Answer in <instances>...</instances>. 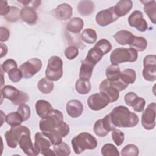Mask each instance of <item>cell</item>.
I'll return each instance as SVG.
<instances>
[{"label": "cell", "mask_w": 156, "mask_h": 156, "mask_svg": "<svg viewBox=\"0 0 156 156\" xmlns=\"http://www.w3.org/2000/svg\"><path fill=\"white\" fill-rule=\"evenodd\" d=\"M118 18L115 12L114 7L99 12L95 18L96 23L100 26H106L116 21Z\"/></svg>", "instance_id": "13"}, {"label": "cell", "mask_w": 156, "mask_h": 156, "mask_svg": "<svg viewBox=\"0 0 156 156\" xmlns=\"http://www.w3.org/2000/svg\"><path fill=\"white\" fill-rule=\"evenodd\" d=\"M108 115L112 122L115 127H133L139 122V118L136 114L130 112L124 105L115 107Z\"/></svg>", "instance_id": "1"}, {"label": "cell", "mask_w": 156, "mask_h": 156, "mask_svg": "<svg viewBox=\"0 0 156 156\" xmlns=\"http://www.w3.org/2000/svg\"><path fill=\"white\" fill-rule=\"evenodd\" d=\"M20 16L23 21L30 25L35 24L38 20V16L35 9L30 7H24L21 10Z\"/></svg>", "instance_id": "19"}, {"label": "cell", "mask_w": 156, "mask_h": 156, "mask_svg": "<svg viewBox=\"0 0 156 156\" xmlns=\"http://www.w3.org/2000/svg\"><path fill=\"white\" fill-rule=\"evenodd\" d=\"M94 66L95 65H94L86 58L82 60L79 71V79L90 80L92 76L93 70Z\"/></svg>", "instance_id": "22"}, {"label": "cell", "mask_w": 156, "mask_h": 156, "mask_svg": "<svg viewBox=\"0 0 156 156\" xmlns=\"http://www.w3.org/2000/svg\"><path fill=\"white\" fill-rule=\"evenodd\" d=\"M7 74L9 79L15 83L20 82L23 77L22 73L20 68H18L10 70L7 73Z\"/></svg>", "instance_id": "44"}, {"label": "cell", "mask_w": 156, "mask_h": 156, "mask_svg": "<svg viewBox=\"0 0 156 156\" xmlns=\"http://www.w3.org/2000/svg\"><path fill=\"white\" fill-rule=\"evenodd\" d=\"M66 110L70 117L76 118L79 117L82 114L83 106L80 101L77 99H71L67 102Z\"/></svg>", "instance_id": "16"}, {"label": "cell", "mask_w": 156, "mask_h": 156, "mask_svg": "<svg viewBox=\"0 0 156 156\" xmlns=\"http://www.w3.org/2000/svg\"><path fill=\"white\" fill-rule=\"evenodd\" d=\"M63 122V115L62 113L58 110L53 109L48 116L40 120V129L41 131L56 129Z\"/></svg>", "instance_id": "5"}, {"label": "cell", "mask_w": 156, "mask_h": 156, "mask_svg": "<svg viewBox=\"0 0 156 156\" xmlns=\"http://www.w3.org/2000/svg\"><path fill=\"white\" fill-rule=\"evenodd\" d=\"M143 76L146 80L154 82L156 80V61L155 55H147L143 60Z\"/></svg>", "instance_id": "8"}, {"label": "cell", "mask_w": 156, "mask_h": 156, "mask_svg": "<svg viewBox=\"0 0 156 156\" xmlns=\"http://www.w3.org/2000/svg\"><path fill=\"white\" fill-rule=\"evenodd\" d=\"M71 144L75 154H79L86 149H95L98 146V141L91 133L82 132L71 140Z\"/></svg>", "instance_id": "2"}, {"label": "cell", "mask_w": 156, "mask_h": 156, "mask_svg": "<svg viewBox=\"0 0 156 156\" xmlns=\"http://www.w3.org/2000/svg\"><path fill=\"white\" fill-rule=\"evenodd\" d=\"M17 63L13 59L9 58L5 60L1 65V69L4 73H8L10 70L17 68Z\"/></svg>", "instance_id": "45"}, {"label": "cell", "mask_w": 156, "mask_h": 156, "mask_svg": "<svg viewBox=\"0 0 156 156\" xmlns=\"http://www.w3.org/2000/svg\"><path fill=\"white\" fill-rule=\"evenodd\" d=\"M10 7L8 4L7 1H1L0 4V15L1 16H5L10 9Z\"/></svg>", "instance_id": "52"}, {"label": "cell", "mask_w": 156, "mask_h": 156, "mask_svg": "<svg viewBox=\"0 0 156 156\" xmlns=\"http://www.w3.org/2000/svg\"><path fill=\"white\" fill-rule=\"evenodd\" d=\"M121 78L127 84H132L136 78V72L132 69H126L121 72Z\"/></svg>", "instance_id": "36"}, {"label": "cell", "mask_w": 156, "mask_h": 156, "mask_svg": "<svg viewBox=\"0 0 156 156\" xmlns=\"http://www.w3.org/2000/svg\"><path fill=\"white\" fill-rule=\"evenodd\" d=\"M84 26L83 21L79 17H74L71 18L66 25V29L68 31L77 34L80 32Z\"/></svg>", "instance_id": "26"}, {"label": "cell", "mask_w": 156, "mask_h": 156, "mask_svg": "<svg viewBox=\"0 0 156 156\" xmlns=\"http://www.w3.org/2000/svg\"><path fill=\"white\" fill-rule=\"evenodd\" d=\"M128 23L131 27L136 28L140 32H145L148 28L147 23L144 19L142 12L140 10H135L130 15Z\"/></svg>", "instance_id": "14"}, {"label": "cell", "mask_w": 156, "mask_h": 156, "mask_svg": "<svg viewBox=\"0 0 156 156\" xmlns=\"http://www.w3.org/2000/svg\"><path fill=\"white\" fill-rule=\"evenodd\" d=\"M134 36L135 35L132 32L128 30H121L118 31L113 35V38L120 45H129L131 43Z\"/></svg>", "instance_id": "23"}, {"label": "cell", "mask_w": 156, "mask_h": 156, "mask_svg": "<svg viewBox=\"0 0 156 156\" xmlns=\"http://www.w3.org/2000/svg\"><path fill=\"white\" fill-rule=\"evenodd\" d=\"M101 154L103 156H119L118 149L111 143L105 144L101 148Z\"/></svg>", "instance_id": "38"}, {"label": "cell", "mask_w": 156, "mask_h": 156, "mask_svg": "<svg viewBox=\"0 0 156 156\" xmlns=\"http://www.w3.org/2000/svg\"><path fill=\"white\" fill-rule=\"evenodd\" d=\"M82 40L88 44H92L97 40V34L93 29L88 28L84 29L80 35Z\"/></svg>", "instance_id": "34"}, {"label": "cell", "mask_w": 156, "mask_h": 156, "mask_svg": "<svg viewBox=\"0 0 156 156\" xmlns=\"http://www.w3.org/2000/svg\"><path fill=\"white\" fill-rule=\"evenodd\" d=\"M79 54V49L74 46H69L67 47L65 51V55L68 60L75 58Z\"/></svg>", "instance_id": "46"}, {"label": "cell", "mask_w": 156, "mask_h": 156, "mask_svg": "<svg viewBox=\"0 0 156 156\" xmlns=\"http://www.w3.org/2000/svg\"><path fill=\"white\" fill-rule=\"evenodd\" d=\"M23 119L18 112H13L5 116V122L11 127L17 126L21 124Z\"/></svg>", "instance_id": "35"}, {"label": "cell", "mask_w": 156, "mask_h": 156, "mask_svg": "<svg viewBox=\"0 0 156 156\" xmlns=\"http://www.w3.org/2000/svg\"><path fill=\"white\" fill-rule=\"evenodd\" d=\"M112 138L115 144L119 146H121L124 141V134L120 130L115 128L112 132Z\"/></svg>", "instance_id": "42"}, {"label": "cell", "mask_w": 156, "mask_h": 156, "mask_svg": "<svg viewBox=\"0 0 156 156\" xmlns=\"http://www.w3.org/2000/svg\"><path fill=\"white\" fill-rule=\"evenodd\" d=\"M139 154V149L136 146L133 144L126 145L121 150L122 156H137Z\"/></svg>", "instance_id": "40"}, {"label": "cell", "mask_w": 156, "mask_h": 156, "mask_svg": "<svg viewBox=\"0 0 156 156\" xmlns=\"http://www.w3.org/2000/svg\"><path fill=\"white\" fill-rule=\"evenodd\" d=\"M110 103L108 97L104 93L99 92L89 96L87 99V104L89 108L94 111L103 109Z\"/></svg>", "instance_id": "10"}, {"label": "cell", "mask_w": 156, "mask_h": 156, "mask_svg": "<svg viewBox=\"0 0 156 156\" xmlns=\"http://www.w3.org/2000/svg\"><path fill=\"white\" fill-rule=\"evenodd\" d=\"M156 104L152 102L149 104L142 114L141 124L146 130H152L155 126Z\"/></svg>", "instance_id": "11"}, {"label": "cell", "mask_w": 156, "mask_h": 156, "mask_svg": "<svg viewBox=\"0 0 156 156\" xmlns=\"http://www.w3.org/2000/svg\"><path fill=\"white\" fill-rule=\"evenodd\" d=\"M94 4L91 1H81L77 4V10L83 16H87L93 12Z\"/></svg>", "instance_id": "27"}, {"label": "cell", "mask_w": 156, "mask_h": 156, "mask_svg": "<svg viewBox=\"0 0 156 156\" xmlns=\"http://www.w3.org/2000/svg\"><path fill=\"white\" fill-rule=\"evenodd\" d=\"M129 46L131 48L134 49L137 52H143L146 49L147 42V40L143 37L134 36Z\"/></svg>", "instance_id": "30"}, {"label": "cell", "mask_w": 156, "mask_h": 156, "mask_svg": "<svg viewBox=\"0 0 156 156\" xmlns=\"http://www.w3.org/2000/svg\"><path fill=\"white\" fill-rule=\"evenodd\" d=\"M29 99L28 94L23 91H20V93L17 98L12 102V104L15 105H20L22 104H25Z\"/></svg>", "instance_id": "48"}, {"label": "cell", "mask_w": 156, "mask_h": 156, "mask_svg": "<svg viewBox=\"0 0 156 156\" xmlns=\"http://www.w3.org/2000/svg\"><path fill=\"white\" fill-rule=\"evenodd\" d=\"M37 87L41 93L43 94H49L54 90V85L51 80L46 77H43L38 81Z\"/></svg>", "instance_id": "29"}, {"label": "cell", "mask_w": 156, "mask_h": 156, "mask_svg": "<svg viewBox=\"0 0 156 156\" xmlns=\"http://www.w3.org/2000/svg\"><path fill=\"white\" fill-rule=\"evenodd\" d=\"M35 109L37 115L41 119L48 116L53 110L52 105L47 101L38 100L35 104Z\"/></svg>", "instance_id": "20"}, {"label": "cell", "mask_w": 156, "mask_h": 156, "mask_svg": "<svg viewBox=\"0 0 156 156\" xmlns=\"http://www.w3.org/2000/svg\"><path fill=\"white\" fill-rule=\"evenodd\" d=\"M0 45H1V55H0V57L2 58L4 56L6 55L7 51H8V48H7V46L2 43H1Z\"/></svg>", "instance_id": "53"}, {"label": "cell", "mask_w": 156, "mask_h": 156, "mask_svg": "<svg viewBox=\"0 0 156 156\" xmlns=\"http://www.w3.org/2000/svg\"><path fill=\"white\" fill-rule=\"evenodd\" d=\"M53 151L55 155L58 156H67L71 153L69 146L64 142H62L60 144L54 145L53 146Z\"/></svg>", "instance_id": "37"}, {"label": "cell", "mask_w": 156, "mask_h": 156, "mask_svg": "<svg viewBox=\"0 0 156 156\" xmlns=\"http://www.w3.org/2000/svg\"><path fill=\"white\" fill-rule=\"evenodd\" d=\"M41 67L42 62L41 60L38 58H32L21 64L19 68L22 73L23 77L29 79L40 71Z\"/></svg>", "instance_id": "7"}, {"label": "cell", "mask_w": 156, "mask_h": 156, "mask_svg": "<svg viewBox=\"0 0 156 156\" xmlns=\"http://www.w3.org/2000/svg\"><path fill=\"white\" fill-rule=\"evenodd\" d=\"M138 58V52L133 48H118L112 52L110 60L112 65H118L124 62H134Z\"/></svg>", "instance_id": "3"}, {"label": "cell", "mask_w": 156, "mask_h": 156, "mask_svg": "<svg viewBox=\"0 0 156 156\" xmlns=\"http://www.w3.org/2000/svg\"><path fill=\"white\" fill-rule=\"evenodd\" d=\"M46 77L51 81H57L63 76V61L58 56L51 57L45 71Z\"/></svg>", "instance_id": "4"}, {"label": "cell", "mask_w": 156, "mask_h": 156, "mask_svg": "<svg viewBox=\"0 0 156 156\" xmlns=\"http://www.w3.org/2000/svg\"><path fill=\"white\" fill-rule=\"evenodd\" d=\"M99 90L108 97L110 103L116 101L119 98V91L110 85L108 80L107 79L101 82L99 85Z\"/></svg>", "instance_id": "17"}, {"label": "cell", "mask_w": 156, "mask_h": 156, "mask_svg": "<svg viewBox=\"0 0 156 156\" xmlns=\"http://www.w3.org/2000/svg\"><path fill=\"white\" fill-rule=\"evenodd\" d=\"M57 18L61 21H66L69 20L73 14L72 7L67 4L63 3L58 5L55 10Z\"/></svg>", "instance_id": "18"}, {"label": "cell", "mask_w": 156, "mask_h": 156, "mask_svg": "<svg viewBox=\"0 0 156 156\" xmlns=\"http://www.w3.org/2000/svg\"><path fill=\"white\" fill-rule=\"evenodd\" d=\"M98 48L104 54V55L108 53L112 49V44L107 40L103 38L99 40L94 45Z\"/></svg>", "instance_id": "41"}, {"label": "cell", "mask_w": 156, "mask_h": 156, "mask_svg": "<svg viewBox=\"0 0 156 156\" xmlns=\"http://www.w3.org/2000/svg\"><path fill=\"white\" fill-rule=\"evenodd\" d=\"M75 88L78 93L80 94H87L90 91L91 85L90 80L79 79L76 82Z\"/></svg>", "instance_id": "31"}, {"label": "cell", "mask_w": 156, "mask_h": 156, "mask_svg": "<svg viewBox=\"0 0 156 156\" xmlns=\"http://www.w3.org/2000/svg\"><path fill=\"white\" fill-rule=\"evenodd\" d=\"M17 112L22 117L23 121H27L30 116V108L29 106L26 104H20L18 108Z\"/></svg>", "instance_id": "43"}, {"label": "cell", "mask_w": 156, "mask_h": 156, "mask_svg": "<svg viewBox=\"0 0 156 156\" xmlns=\"http://www.w3.org/2000/svg\"><path fill=\"white\" fill-rule=\"evenodd\" d=\"M0 41L1 43L5 42L8 40L10 37V32L7 27L1 26L0 27Z\"/></svg>", "instance_id": "51"}, {"label": "cell", "mask_w": 156, "mask_h": 156, "mask_svg": "<svg viewBox=\"0 0 156 156\" xmlns=\"http://www.w3.org/2000/svg\"><path fill=\"white\" fill-rule=\"evenodd\" d=\"M18 144L24 153L27 155L35 156L39 154L32 142L30 133H23L20 138Z\"/></svg>", "instance_id": "15"}, {"label": "cell", "mask_w": 156, "mask_h": 156, "mask_svg": "<svg viewBox=\"0 0 156 156\" xmlns=\"http://www.w3.org/2000/svg\"><path fill=\"white\" fill-rule=\"evenodd\" d=\"M20 13L21 10L18 8L13 6H10L8 13L5 16H4V18L8 21L16 22L21 18Z\"/></svg>", "instance_id": "39"}, {"label": "cell", "mask_w": 156, "mask_h": 156, "mask_svg": "<svg viewBox=\"0 0 156 156\" xmlns=\"http://www.w3.org/2000/svg\"><path fill=\"white\" fill-rule=\"evenodd\" d=\"M51 144L49 140L42 132L35 133L34 146L38 153L44 155H55L54 151L50 149Z\"/></svg>", "instance_id": "9"}, {"label": "cell", "mask_w": 156, "mask_h": 156, "mask_svg": "<svg viewBox=\"0 0 156 156\" xmlns=\"http://www.w3.org/2000/svg\"><path fill=\"white\" fill-rule=\"evenodd\" d=\"M146 101L144 99L141 97H138L136 98L135 101L132 105V107L133 108V110L136 112H141L145 107Z\"/></svg>", "instance_id": "47"}, {"label": "cell", "mask_w": 156, "mask_h": 156, "mask_svg": "<svg viewBox=\"0 0 156 156\" xmlns=\"http://www.w3.org/2000/svg\"><path fill=\"white\" fill-rule=\"evenodd\" d=\"M137 98H138L137 94L134 92H129L124 96L125 103L128 106L131 107Z\"/></svg>", "instance_id": "49"}, {"label": "cell", "mask_w": 156, "mask_h": 156, "mask_svg": "<svg viewBox=\"0 0 156 156\" xmlns=\"http://www.w3.org/2000/svg\"><path fill=\"white\" fill-rule=\"evenodd\" d=\"M56 129L59 132L60 134L63 138L65 137L69 132V127L64 121Z\"/></svg>", "instance_id": "50"}, {"label": "cell", "mask_w": 156, "mask_h": 156, "mask_svg": "<svg viewBox=\"0 0 156 156\" xmlns=\"http://www.w3.org/2000/svg\"><path fill=\"white\" fill-rule=\"evenodd\" d=\"M42 133L49 140L52 145L54 146L62 142V136L57 129L42 131Z\"/></svg>", "instance_id": "33"}, {"label": "cell", "mask_w": 156, "mask_h": 156, "mask_svg": "<svg viewBox=\"0 0 156 156\" xmlns=\"http://www.w3.org/2000/svg\"><path fill=\"white\" fill-rule=\"evenodd\" d=\"M115 126L112 122L109 115H106L103 119L97 120L93 127L94 133L99 137L105 136L110 131L115 129Z\"/></svg>", "instance_id": "12"}, {"label": "cell", "mask_w": 156, "mask_h": 156, "mask_svg": "<svg viewBox=\"0 0 156 156\" xmlns=\"http://www.w3.org/2000/svg\"><path fill=\"white\" fill-rule=\"evenodd\" d=\"M103 55H104L103 52L98 48L94 46L88 51L85 58L96 65L101 60Z\"/></svg>", "instance_id": "28"}, {"label": "cell", "mask_w": 156, "mask_h": 156, "mask_svg": "<svg viewBox=\"0 0 156 156\" xmlns=\"http://www.w3.org/2000/svg\"><path fill=\"white\" fill-rule=\"evenodd\" d=\"M20 93V90H18L15 87L10 85H5L1 88L2 97L9 99L12 102L17 98Z\"/></svg>", "instance_id": "25"}, {"label": "cell", "mask_w": 156, "mask_h": 156, "mask_svg": "<svg viewBox=\"0 0 156 156\" xmlns=\"http://www.w3.org/2000/svg\"><path fill=\"white\" fill-rule=\"evenodd\" d=\"M144 4V11L149 18L151 22L155 24L156 21V2L152 1H141Z\"/></svg>", "instance_id": "24"}, {"label": "cell", "mask_w": 156, "mask_h": 156, "mask_svg": "<svg viewBox=\"0 0 156 156\" xmlns=\"http://www.w3.org/2000/svg\"><path fill=\"white\" fill-rule=\"evenodd\" d=\"M133 7V2L130 0H121L114 6V10L119 18L127 14Z\"/></svg>", "instance_id": "21"}, {"label": "cell", "mask_w": 156, "mask_h": 156, "mask_svg": "<svg viewBox=\"0 0 156 156\" xmlns=\"http://www.w3.org/2000/svg\"><path fill=\"white\" fill-rule=\"evenodd\" d=\"M26 133H30V130L26 126L20 125L11 127L10 129L4 133L7 146L10 148H16L21 136Z\"/></svg>", "instance_id": "6"}, {"label": "cell", "mask_w": 156, "mask_h": 156, "mask_svg": "<svg viewBox=\"0 0 156 156\" xmlns=\"http://www.w3.org/2000/svg\"><path fill=\"white\" fill-rule=\"evenodd\" d=\"M121 73V71L118 65H111L107 67L105 71L107 79L110 81H113L120 78Z\"/></svg>", "instance_id": "32"}]
</instances>
